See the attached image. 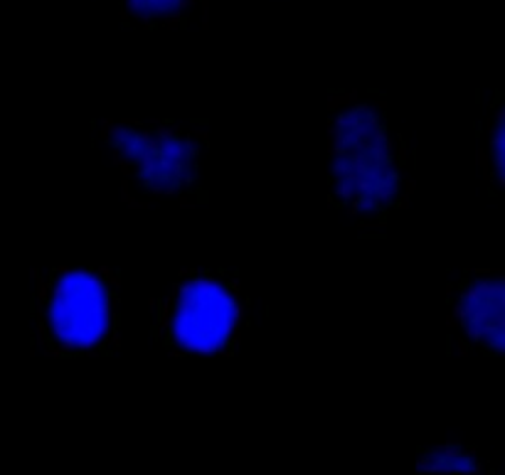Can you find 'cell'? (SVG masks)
Segmentation results:
<instances>
[{"instance_id":"cell-5","label":"cell","mask_w":505,"mask_h":475,"mask_svg":"<svg viewBox=\"0 0 505 475\" xmlns=\"http://www.w3.org/2000/svg\"><path fill=\"white\" fill-rule=\"evenodd\" d=\"M446 333L456 354L505 357V268H471L446 286Z\"/></svg>"},{"instance_id":"cell-3","label":"cell","mask_w":505,"mask_h":475,"mask_svg":"<svg viewBox=\"0 0 505 475\" xmlns=\"http://www.w3.org/2000/svg\"><path fill=\"white\" fill-rule=\"evenodd\" d=\"M121 273L50 266L32 273L30 340L42 357H108L121 350Z\"/></svg>"},{"instance_id":"cell-2","label":"cell","mask_w":505,"mask_h":475,"mask_svg":"<svg viewBox=\"0 0 505 475\" xmlns=\"http://www.w3.org/2000/svg\"><path fill=\"white\" fill-rule=\"evenodd\" d=\"M96 133L119 175L124 202L150 210L161 202H205L202 170L212 138L205 123L173 118H99Z\"/></svg>"},{"instance_id":"cell-6","label":"cell","mask_w":505,"mask_h":475,"mask_svg":"<svg viewBox=\"0 0 505 475\" xmlns=\"http://www.w3.org/2000/svg\"><path fill=\"white\" fill-rule=\"evenodd\" d=\"M124 25L145 30H185L192 20L207 27L210 5L207 0H116Z\"/></svg>"},{"instance_id":"cell-8","label":"cell","mask_w":505,"mask_h":475,"mask_svg":"<svg viewBox=\"0 0 505 475\" xmlns=\"http://www.w3.org/2000/svg\"><path fill=\"white\" fill-rule=\"evenodd\" d=\"M483 468H486V463L481 460V456L473 446L456 443V441L432 446V448H419L416 460H414V470L421 475H429V473H478Z\"/></svg>"},{"instance_id":"cell-4","label":"cell","mask_w":505,"mask_h":475,"mask_svg":"<svg viewBox=\"0 0 505 475\" xmlns=\"http://www.w3.org/2000/svg\"><path fill=\"white\" fill-rule=\"evenodd\" d=\"M150 313V335L170 357H232L247 330V296L229 268H182Z\"/></svg>"},{"instance_id":"cell-1","label":"cell","mask_w":505,"mask_h":475,"mask_svg":"<svg viewBox=\"0 0 505 475\" xmlns=\"http://www.w3.org/2000/svg\"><path fill=\"white\" fill-rule=\"evenodd\" d=\"M414 153L375 89L328 91V202L365 231L384 229L414 194Z\"/></svg>"},{"instance_id":"cell-7","label":"cell","mask_w":505,"mask_h":475,"mask_svg":"<svg viewBox=\"0 0 505 475\" xmlns=\"http://www.w3.org/2000/svg\"><path fill=\"white\" fill-rule=\"evenodd\" d=\"M478 163L486 180L505 194V91L495 94L483 118Z\"/></svg>"}]
</instances>
